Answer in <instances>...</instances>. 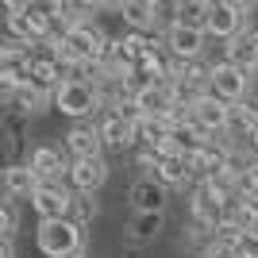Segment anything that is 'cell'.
Listing matches in <instances>:
<instances>
[{
	"label": "cell",
	"mask_w": 258,
	"mask_h": 258,
	"mask_svg": "<svg viewBox=\"0 0 258 258\" xmlns=\"http://www.w3.org/2000/svg\"><path fill=\"white\" fill-rule=\"evenodd\" d=\"M162 4H154V0H127L123 8H119V16H123V23H127V31H154L162 20Z\"/></svg>",
	"instance_id": "cell-15"
},
{
	"label": "cell",
	"mask_w": 258,
	"mask_h": 258,
	"mask_svg": "<svg viewBox=\"0 0 258 258\" xmlns=\"http://www.w3.org/2000/svg\"><path fill=\"white\" fill-rule=\"evenodd\" d=\"M66 151L74 154V162L77 158H104V139H100V127L97 123H74V127L66 131Z\"/></svg>",
	"instance_id": "cell-10"
},
{
	"label": "cell",
	"mask_w": 258,
	"mask_h": 258,
	"mask_svg": "<svg viewBox=\"0 0 258 258\" xmlns=\"http://www.w3.org/2000/svg\"><path fill=\"white\" fill-rule=\"evenodd\" d=\"M100 216V205H97V197H89V193H74V208H70V220L74 224H93Z\"/></svg>",
	"instance_id": "cell-22"
},
{
	"label": "cell",
	"mask_w": 258,
	"mask_h": 258,
	"mask_svg": "<svg viewBox=\"0 0 258 258\" xmlns=\"http://www.w3.org/2000/svg\"><path fill=\"white\" fill-rule=\"evenodd\" d=\"M23 131H27V116H23V112H16V108H8V116H4V151H8V158L20 151Z\"/></svg>",
	"instance_id": "cell-21"
},
{
	"label": "cell",
	"mask_w": 258,
	"mask_h": 258,
	"mask_svg": "<svg viewBox=\"0 0 258 258\" xmlns=\"http://www.w3.org/2000/svg\"><path fill=\"white\" fill-rule=\"evenodd\" d=\"M189 119H193L201 131H208V135H224L227 127H231V104H224L220 97H201L193 108H189Z\"/></svg>",
	"instance_id": "cell-9"
},
{
	"label": "cell",
	"mask_w": 258,
	"mask_h": 258,
	"mask_svg": "<svg viewBox=\"0 0 258 258\" xmlns=\"http://www.w3.org/2000/svg\"><path fill=\"white\" fill-rule=\"evenodd\" d=\"M258 127V104H250V100H243V104H231V135L235 139H247L250 131Z\"/></svg>",
	"instance_id": "cell-20"
},
{
	"label": "cell",
	"mask_w": 258,
	"mask_h": 258,
	"mask_svg": "<svg viewBox=\"0 0 258 258\" xmlns=\"http://www.w3.org/2000/svg\"><path fill=\"white\" fill-rule=\"evenodd\" d=\"M100 139H104V151H131L139 143V123H131L127 116H119L116 108L100 116Z\"/></svg>",
	"instance_id": "cell-8"
},
{
	"label": "cell",
	"mask_w": 258,
	"mask_h": 258,
	"mask_svg": "<svg viewBox=\"0 0 258 258\" xmlns=\"http://www.w3.org/2000/svg\"><path fill=\"white\" fill-rule=\"evenodd\" d=\"M77 258H89V254H77Z\"/></svg>",
	"instance_id": "cell-29"
},
{
	"label": "cell",
	"mask_w": 258,
	"mask_h": 258,
	"mask_svg": "<svg viewBox=\"0 0 258 258\" xmlns=\"http://www.w3.org/2000/svg\"><path fill=\"white\" fill-rule=\"evenodd\" d=\"M254 85H258V70H254Z\"/></svg>",
	"instance_id": "cell-28"
},
{
	"label": "cell",
	"mask_w": 258,
	"mask_h": 258,
	"mask_svg": "<svg viewBox=\"0 0 258 258\" xmlns=\"http://www.w3.org/2000/svg\"><path fill=\"white\" fill-rule=\"evenodd\" d=\"M208 8H212V0H181V4H173V20H170V23H181V27H201V31H205Z\"/></svg>",
	"instance_id": "cell-18"
},
{
	"label": "cell",
	"mask_w": 258,
	"mask_h": 258,
	"mask_svg": "<svg viewBox=\"0 0 258 258\" xmlns=\"http://www.w3.org/2000/svg\"><path fill=\"white\" fill-rule=\"evenodd\" d=\"M27 166L39 173V181H43V185H50V181H58L62 173H70V162H62V151H58V147H50V143L35 147L31 158H27Z\"/></svg>",
	"instance_id": "cell-14"
},
{
	"label": "cell",
	"mask_w": 258,
	"mask_h": 258,
	"mask_svg": "<svg viewBox=\"0 0 258 258\" xmlns=\"http://www.w3.org/2000/svg\"><path fill=\"white\" fill-rule=\"evenodd\" d=\"M250 85H254V74H247V70H239V66L231 62H212V97H220L224 104H243L250 93Z\"/></svg>",
	"instance_id": "cell-4"
},
{
	"label": "cell",
	"mask_w": 258,
	"mask_h": 258,
	"mask_svg": "<svg viewBox=\"0 0 258 258\" xmlns=\"http://www.w3.org/2000/svg\"><path fill=\"white\" fill-rule=\"evenodd\" d=\"M8 108L23 112L27 119H31V116H43L46 108H54V93H46V89H39V85H31V81H27V85H23L20 93L12 97V104H8Z\"/></svg>",
	"instance_id": "cell-17"
},
{
	"label": "cell",
	"mask_w": 258,
	"mask_h": 258,
	"mask_svg": "<svg viewBox=\"0 0 258 258\" xmlns=\"http://www.w3.org/2000/svg\"><path fill=\"white\" fill-rule=\"evenodd\" d=\"M35 243L46 258H77L85 254V227L74 220H46L35 231Z\"/></svg>",
	"instance_id": "cell-2"
},
{
	"label": "cell",
	"mask_w": 258,
	"mask_h": 258,
	"mask_svg": "<svg viewBox=\"0 0 258 258\" xmlns=\"http://www.w3.org/2000/svg\"><path fill=\"white\" fill-rule=\"evenodd\" d=\"M162 46H166V54H170L173 62H201V58H205V46H208V31L170 23V27H166Z\"/></svg>",
	"instance_id": "cell-5"
},
{
	"label": "cell",
	"mask_w": 258,
	"mask_h": 258,
	"mask_svg": "<svg viewBox=\"0 0 258 258\" xmlns=\"http://www.w3.org/2000/svg\"><path fill=\"white\" fill-rule=\"evenodd\" d=\"M235 250H239V258H258V231H243Z\"/></svg>",
	"instance_id": "cell-24"
},
{
	"label": "cell",
	"mask_w": 258,
	"mask_h": 258,
	"mask_svg": "<svg viewBox=\"0 0 258 258\" xmlns=\"http://www.w3.org/2000/svg\"><path fill=\"white\" fill-rule=\"evenodd\" d=\"M162 227H166V212H135L127 231H123V243L127 247H147L162 235Z\"/></svg>",
	"instance_id": "cell-12"
},
{
	"label": "cell",
	"mask_w": 258,
	"mask_h": 258,
	"mask_svg": "<svg viewBox=\"0 0 258 258\" xmlns=\"http://www.w3.org/2000/svg\"><path fill=\"white\" fill-rule=\"evenodd\" d=\"M39 189H43V181L27 162H8V170H4V197L8 201H31Z\"/></svg>",
	"instance_id": "cell-11"
},
{
	"label": "cell",
	"mask_w": 258,
	"mask_h": 258,
	"mask_svg": "<svg viewBox=\"0 0 258 258\" xmlns=\"http://www.w3.org/2000/svg\"><path fill=\"white\" fill-rule=\"evenodd\" d=\"M166 189H173V185H189L193 181V170H189V158L185 154H177V158H162L158 162V173H154Z\"/></svg>",
	"instance_id": "cell-19"
},
{
	"label": "cell",
	"mask_w": 258,
	"mask_h": 258,
	"mask_svg": "<svg viewBox=\"0 0 258 258\" xmlns=\"http://www.w3.org/2000/svg\"><path fill=\"white\" fill-rule=\"evenodd\" d=\"M70 189L74 193H89V197H97L100 189H104L108 181V158H77L70 162Z\"/></svg>",
	"instance_id": "cell-7"
},
{
	"label": "cell",
	"mask_w": 258,
	"mask_h": 258,
	"mask_svg": "<svg viewBox=\"0 0 258 258\" xmlns=\"http://www.w3.org/2000/svg\"><path fill=\"white\" fill-rule=\"evenodd\" d=\"M0 220H4V239H16V227H20V208H16V201L4 197V205H0Z\"/></svg>",
	"instance_id": "cell-23"
},
{
	"label": "cell",
	"mask_w": 258,
	"mask_h": 258,
	"mask_svg": "<svg viewBox=\"0 0 258 258\" xmlns=\"http://www.w3.org/2000/svg\"><path fill=\"white\" fill-rule=\"evenodd\" d=\"M243 189L247 193H258V158L247 166V173H243Z\"/></svg>",
	"instance_id": "cell-26"
},
{
	"label": "cell",
	"mask_w": 258,
	"mask_h": 258,
	"mask_svg": "<svg viewBox=\"0 0 258 258\" xmlns=\"http://www.w3.org/2000/svg\"><path fill=\"white\" fill-rule=\"evenodd\" d=\"M31 208H35V216H39V224H46V220H70L74 189H66L62 181H50L31 197Z\"/></svg>",
	"instance_id": "cell-6"
},
{
	"label": "cell",
	"mask_w": 258,
	"mask_h": 258,
	"mask_svg": "<svg viewBox=\"0 0 258 258\" xmlns=\"http://www.w3.org/2000/svg\"><path fill=\"white\" fill-rule=\"evenodd\" d=\"M205 258H239V250L231 247V243H216L212 239V247L205 250Z\"/></svg>",
	"instance_id": "cell-25"
},
{
	"label": "cell",
	"mask_w": 258,
	"mask_h": 258,
	"mask_svg": "<svg viewBox=\"0 0 258 258\" xmlns=\"http://www.w3.org/2000/svg\"><path fill=\"white\" fill-rule=\"evenodd\" d=\"M131 205H135V212H166V197H170V189L158 181V177H139V181L131 185Z\"/></svg>",
	"instance_id": "cell-13"
},
{
	"label": "cell",
	"mask_w": 258,
	"mask_h": 258,
	"mask_svg": "<svg viewBox=\"0 0 258 258\" xmlns=\"http://www.w3.org/2000/svg\"><path fill=\"white\" fill-rule=\"evenodd\" d=\"M0 258H16V247H12V239H4V247H0Z\"/></svg>",
	"instance_id": "cell-27"
},
{
	"label": "cell",
	"mask_w": 258,
	"mask_h": 258,
	"mask_svg": "<svg viewBox=\"0 0 258 258\" xmlns=\"http://www.w3.org/2000/svg\"><path fill=\"white\" fill-rule=\"evenodd\" d=\"M104 100H100V89L85 77H66L62 85L54 89V112L70 116L74 123H85L93 112H100Z\"/></svg>",
	"instance_id": "cell-1"
},
{
	"label": "cell",
	"mask_w": 258,
	"mask_h": 258,
	"mask_svg": "<svg viewBox=\"0 0 258 258\" xmlns=\"http://www.w3.org/2000/svg\"><path fill=\"white\" fill-rule=\"evenodd\" d=\"M250 12L254 8L239 4V0H216L208 8V23H205L208 39H224V43L239 39L243 31H250Z\"/></svg>",
	"instance_id": "cell-3"
},
{
	"label": "cell",
	"mask_w": 258,
	"mask_h": 258,
	"mask_svg": "<svg viewBox=\"0 0 258 258\" xmlns=\"http://www.w3.org/2000/svg\"><path fill=\"white\" fill-rule=\"evenodd\" d=\"M224 62H231V66H239V70L254 74V70H258V31H243L239 39L224 43Z\"/></svg>",
	"instance_id": "cell-16"
}]
</instances>
